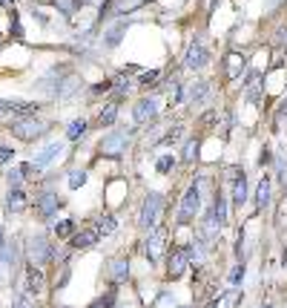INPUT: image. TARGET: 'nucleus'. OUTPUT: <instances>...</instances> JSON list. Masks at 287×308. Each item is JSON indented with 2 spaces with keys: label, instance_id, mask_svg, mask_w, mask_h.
<instances>
[{
  "label": "nucleus",
  "instance_id": "nucleus-1",
  "mask_svg": "<svg viewBox=\"0 0 287 308\" xmlns=\"http://www.w3.org/2000/svg\"><path fill=\"white\" fill-rule=\"evenodd\" d=\"M9 130H12L14 139H20V141H35V139H40L43 132L49 130V121L37 118L35 112H32V116H17L12 124H9Z\"/></svg>",
  "mask_w": 287,
  "mask_h": 308
},
{
  "label": "nucleus",
  "instance_id": "nucleus-2",
  "mask_svg": "<svg viewBox=\"0 0 287 308\" xmlns=\"http://www.w3.org/2000/svg\"><path fill=\"white\" fill-rule=\"evenodd\" d=\"M52 254H55V248H52V242L43 234H35V236H29L26 239V257L32 259V265L49 262Z\"/></svg>",
  "mask_w": 287,
  "mask_h": 308
},
{
  "label": "nucleus",
  "instance_id": "nucleus-3",
  "mask_svg": "<svg viewBox=\"0 0 287 308\" xmlns=\"http://www.w3.org/2000/svg\"><path fill=\"white\" fill-rule=\"evenodd\" d=\"M161 210H164V196L161 193H150L144 199V207H141V227L144 230H152L161 219Z\"/></svg>",
  "mask_w": 287,
  "mask_h": 308
},
{
  "label": "nucleus",
  "instance_id": "nucleus-4",
  "mask_svg": "<svg viewBox=\"0 0 287 308\" xmlns=\"http://www.w3.org/2000/svg\"><path fill=\"white\" fill-rule=\"evenodd\" d=\"M129 136H132V132H129L127 127H118L115 132H109V136L100 139V153L104 156H121L129 147Z\"/></svg>",
  "mask_w": 287,
  "mask_h": 308
},
{
  "label": "nucleus",
  "instance_id": "nucleus-5",
  "mask_svg": "<svg viewBox=\"0 0 287 308\" xmlns=\"http://www.w3.org/2000/svg\"><path fill=\"white\" fill-rule=\"evenodd\" d=\"M60 207H64V199L57 196V193H52V190H43V193L35 196V210L43 222H49L52 216H57Z\"/></svg>",
  "mask_w": 287,
  "mask_h": 308
},
{
  "label": "nucleus",
  "instance_id": "nucleus-6",
  "mask_svg": "<svg viewBox=\"0 0 287 308\" xmlns=\"http://www.w3.org/2000/svg\"><path fill=\"white\" fill-rule=\"evenodd\" d=\"M164 242H167V230L164 227H152V230H147V245H144V257L150 259V265H155L158 259H161V254H164Z\"/></svg>",
  "mask_w": 287,
  "mask_h": 308
},
{
  "label": "nucleus",
  "instance_id": "nucleus-7",
  "mask_svg": "<svg viewBox=\"0 0 287 308\" xmlns=\"http://www.w3.org/2000/svg\"><path fill=\"white\" fill-rule=\"evenodd\" d=\"M198 207H201V190L193 184V187L184 193V202H181V210H178V222H181V225H187L190 219H195Z\"/></svg>",
  "mask_w": 287,
  "mask_h": 308
},
{
  "label": "nucleus",
  "instance_id": "nucleus-8",
  "mask_svg": "<svg viewBox=\"0 0 287 308\" xmlns=\"http://www.w3.org/2000/svg\"><path fill=\"white\" fill-rule=\"evenodd\" d=\"M227 176H230V182H233V205L241 207L244 202H247V176H244L241 167H230Z\"/></svg>",
  "mask_w": 287,
  "mask_h": 308
},
{
  "label": "nucleus",
  "instance_id": "nucleus-9",
  "mask_svg": "<svg viewBox=\"0 0 287 308\" xmlns=\"http://www.w3.org/2000/svg\"><path fill=\"white\" fill-rule=\"evenodd\" d=\"M210 55H207V46L201 44V41H193V44L187 46L184 52V66L187 69H201V66H207Z\"/></svg>",
  "mask_w": 287,
  "mask_h": 308
},
{
  "label": "nucleus",
  "instance_id": "nucleus-10",
  "mask_svg": "<svg viewBox=\"0 0 287 308\" xmlns=\"http://www.w3.org/2000/svg\"><path fill=\"white\" fill-rule=\"evenodd\" d=\"M64 150H66V141H49V144L43 147V150H37L32 162H35L37 167H49V164L55 162L57 156H64Z\"/></svg>",
  "mask_w": 287,
  "mask_h": 308
},
{
  "label": "nucleus",
  "instance_id": "nucleus-11",
  "mask_svg": "<svg viewBox=\"0 0 287 308\" xmlns=\"http://www.w3.org/2000/svg\"><path fill=\"white\" fill-rule=\"evenodd\" d=\"M23 285H26V294H40L43 291V285H46V277H43V271H40V265H32L29 262L26 265V271H23Z\"/></svg>",
  "mask_w": 287,
  "mask_h": 308
},
{
  "label": "nucleus",
  "instance_id": "nucleus-12",
  "mask_svg": "<svg viewBox=\"0 0 287 308\" xmlns=\"http://www.w3.org/2000/svg\"><path fill=\"white\" fill-rule=\"evenodd\" d=\"M187 265H190V257H187V248L172 251V254H170V259H167V274H170V279H178V277H184Z\"/></svg>",
  "mask_w": 287,
  "mask_h": 308
},
{
  "label": "nucleus",
  "instance_id": "nucleus-13",
  "mask_svg": "<svg viewBox=\"0 0 287 308\" xmlns=\"http://www.w3.org/2000/svg\"><path fill=\"white\" fill-rule=\"evenodd\" d=\"M158 112V101L155 98H141V101L135 104V110H132V116H135L138 124H147V121H152Z\"/></svg>",
  "mask_w": 287,
  "mask_h": 308
},
{
  "label": "nucleus",
  "instance_id": "nucleus-14",
  "mask_svg": "<svg viewBox=\"0 0 287 308\" xmlns=\"http://www.w3.org/2000/svg\"><path fill=\"white\" fill-rule=\"evenodd\" d=\"M29 207V196H26V190L23 187H14V190H9V196H6V210L9 213H23Z\"/></svg>",
  "mask_w": 287,
  "mask_h": 308
},
{
  "label": "nucleus",
  "instance_id": "nucleus-15",
  "mask_svg": "<svg viewBox=\"0 0 287 308\" xmlns=\"http://www.w3.org/2000/svg\"><path fill=\"white\" fill-rule=\"evenodd\" d=\"M98 242V234L95 230H78V234L69 236V245L75 251H84V248H92V245Z\"/></svg>",
  "mask_w": 287,
  "mask_h": 308
},
{
  "label": "nucleus",
  "instance_id": "nucleus-16",
  "mask_svg": "<svg viewBox=\"0 0 287 308\" xmlns=\"http://www.w3.org/2000/svg\"><path fill=\"white\" fill-rule=\"evenodd\" d=\"M109 277H112V282H124V279L129 277V262L127 259H112L109 262Z\"/></svg>",
  "mask_w": 287,
  "mask_h": 308
},
{
  "label": "nucleus",
  "instance_id": "nucleus-17",
  "mask_svg": "<svg viewBox=\"0 0 287 308\" xmlns=\"http://www.w3.org/2000/svg\"><path fill=\"white\" fill-rule=\"evenodd\" d=\"M127 35V23H115L112 29L104 35V46H109V49H115V46L121 44V37Z\"/></svg>",
  "mask_w": 287,
  "mask_h": 308
},
{
  "label": "nucleus",
  "instance_id": "nucleus-18",
  "mask_svg": "<svg viewBox=\"0 0 287 308\" xmlns=\"http://www.w3.org/2000/svg\"><path fill=\"white\" fill-rule=\"evenodd\" d=\"M115 227H118V219H115L112 213H104V216L98 219L95 234H98V236H112V234H115Z\"/></svg>",
  "mask_w": 287,
  "mask_h": 308
},
{
  "label": "nucleus",
  "instance_id": "nucleus-19",
  "mask_svg": "<svg viewBox=\"0 0 287 308\" xmlns=\"http://www.w3.org/2000/svg\"><path fill=\"white\" fill-rule=\"evenodd\" d=\"M244 72V58L238 52H227V75L230 78H238Z\"/></svg>",
  "mask_w": 287,
  "mask_h": 308
},
{
  "label": "nucleus",
  "instance_id": "nucleus-20",
  "mask_svg": "<svg viewBox=\"0 0 287 308\" xmlns=\"http://www.w3.org/2000/svg\"><path fill=\"white\" fill-rule=\"evenodd\" d=\"M258 81H261V75H258V72L247 75V84H250V87H247V101H250V104H261V95H258V92H261V89H258Z\"/></svg>",
  "mask_w": 287,
  "mask_h": 308
},
{
  "label": "nucleus",
  "instance_id": "nucleus-21",
  "mask_svg": "<svg viewBox=\"0 0 287 308\" xmlns=\"http://www.w3.org/2000/svg\"><path fill=\"white\" fill-rule=\"evenodd\" d=\"M115 121H118V107H115V104H107V107L98 112V127H112Z\"/></svg>",
  "mask_w": 287,
  "mask_h": 308
},
{
  "label": "nucleus",
  "instance_id": "nucleus-22",
  "mask_svg": "<svg viewBox=\"0 0 287 308\" xmlns=\"http://www.w3.org/2000/svg\"><path fill=\"white\" fill-rule=\"evenodd\" d=\"M207 89H210L207 81L193 84V87H190V104H204V101H207Z\"/></svg>",
  "mask_w": 287,
  "mask_h": 308
},
{
  "label": "nucleus",
  "instance_id": "nucleus-23",
  "mask_svg": "<svg viewBox=\"0 0 287 308\" xmlns=\"http://www.w3.org/2000/svg\"><path fill=\"white\" fill-rule=\"evenodd\" d=\"M267 202H270V182L261 179V182H258V190H256V207L258 210H264Z\"/></svg>",
  "mask_w": 287,
  "mask_h": 308
},
{
  "label": "nucleus",
  "instance_id": "nucleus-24",
  "mask_svg": "<svg viewBox=\"0 0 287 308\" xmlns=\"http://www.w3.org/2000/svg\"><path fill=\"white\" fill-rule=\"evenodd\" d=\"M52 234H55L57 239H69V236L75 234V222H72V219H60L55 227H52Z\"/></svg>",
  "mask_w": 287,
  "mask_h": 308
},
{
  "label": "nucleus",
  "instance_id": "nucleus-25",
  "mask_svg": "<svg viewBox=\"0 0 287 308\" xmlns=\"http://www.w3.org/2000/svg\"><path fill=\"white\" fill-rule=\"evenodd\" d=\"M84 132H86V121L84 118H75V121L69 124V130H66V141H78Z\"/></svg>",
  "mask_w": 287,
  "mask_h": 308
},
{
  "label": "nucleus",
  "instance_id": "nucleus-26",
  "mask_svg": "<svg viewBox=\"0 0 287 308\" xmlns=\"http://www.w3.org/2000/svg\"><path fill=\"white\" fill-rule=\"evenodd\" d=\"M172 167H175V156H170V153L161 156V159H158V164H155V170L161 173V176H170Z\"/></svg>",
  "mask_w": 287,
  "mask_h": 308
},
{
  "label": "nucleus",
  "instance_id": "nucleus-27",
  "mask_svg": "<svg viewBox=\"0 0 287 308\" xmlns=\"http://www.w3.org/2000/svg\"><path fill=\"white\" fill-rule=\"evenodd\" d=\"M181 89H184V87H181L178 78H172V81L167 84V95H170V101H172V104H178L181 98H184V92H181Z\"/></svg>",
  "mask_w": 287,
  "mask_h": 308
},
{
  "label": "nucleus",
  "instance_id": "nucleus-28",
  "mask_svg": "<svg viewBox=\"0 0 287 308\" xmlns=\"http://www.w3.org/2000/svg\"><path fill=\"white\" fill-rule=\"evenodd\" d=\"M129 87H132V84H129L127 72H121V75H118V78H115V81H112V89H115V95H127V92H129Z\"/></svg>",
  "mask_w": 287,
  "mask_h": 308
},
{
  "label": "nucleus",
  "instance_id": "nucleus-29",
  "mask_svg": "<svg viewBox=\"0 0 287 308\" xmlns=\"http://www.w3.org/2000/svg\"><path fill=\"white\" fill-rule=\"evenodd\" d=\"M9 17H12V26H9V32H12V37H17V41H20V37H23V26H20V15H17V9H9Z\"/></svg>",
  "mask_w": 287,
  "mask_h": 308
},
{
  "label": "nucleus",
  "instance_id": "nucleus-30",
  "mask_svg": "<svg viewBox=\"0 0 287 308\" xmlns=\"http://www.w3.org/2000/svg\"><path fill=\"white\" fill-rule=\"evenodd\" d=\"M6 182H9V190H14V187H23V173L20 167H12L6 173Z\"/></svg>",
  "mask_w": 287,
  "mask_h": 308
},
{
  "label": "nucleus",
  "instance_id": "nucleus-31",
  "mask_svg": "<svg viewBox=\"0 0 287 308\" xmlns=\"http://www.w3.org/2000/svg\"><path fill=\"white\" fill-rule=\"evenodd\" d=\"M12 308H35V300H32V294H17L12 300Z\"/></svg>",
  "mask_w": 287,
  "mask_h": 308
},
{
  "label": "nucleus",
  "instance_id": "nucleus-32",
  "mask_svg": "<svg viewBox=\"0 0 287 308\" xmlns=\"http://www.w3.org/2000/svg\"><path fill=\"white\" fill-rule=\"evenodd\" d=\"M84 182H86V173H84V170H72V173H69V187H72V190L84 187Z\"/></svg>",
  "mask_w": 287,
  "mask_h": 308
},
{
  "label": "nucleus",
  "instance_id": "nucleus-33",
  "mask_svg": "<svg viewBox=\"0 0 287 308\" xmlns=\"http://www.w3.org/2000/svg\"><path fill=\"white\" fill-rule=\"evenodd\" d=\"M89 308H115V294H112V291L104 294V297H100V300H95Z\"/></svg>",
  "mask_w": 287,
  "mask_h": 308
},
{
  "label": "nucleus",
  "instance_id": "nucleus-34",
  "mask_svg": "<svg viewBox=\"0 0 287 308\" xmlns=\"http://www.w3.org/2000/svg\"><path fill=\"white\" fill-rule=\"evenodd\" d=\"M158 78H161V72H158V69H150V72H141V75H138V81H141L144 87H152Z\"/></svg>",
  "mask_w": 287,
  "mask_h": 308
},
{
  "label": "nucleus",
  "instance_id": "nucleus-35",
  "mask_svg": "<svg viewBox=\"0 0 287 308\" xmlns=\"http://www.w3.org/2000/svg\"><path fill=\"white\" fill-rule=\"evenodd\" d=\"M195 153H198V141L190 139V141H187V147H184V162H193Z\"/></svg>",
  "mask_w": 287,
  "mask_h": 308
},
{
  "label": "nucleus",
  "instance_id": "nucleus-36",
  "mask_svg": "<svg viewBox=\"0 0 287 308\" xmlns=\"http://www.w3.org/2000/svg\"><path fill=\"white\" fill-rule=\"evenodd\" d=\"M241 279H244V262L230 271V282H233V285H241Z\"/></svg>",
  "mask_w": 287,
  "mask_h": 308
},
{
  "label": "nucleus",
  "instance_id": "nucleus-37",
  "mask_svg": "<svg viewBox=\"0 0 287 308\" xmlns=\"http://www.w3.org/2000/svg\"><path fill=\"white\" fill-rule=\"evenodd\" d=\"M55 6L60 9V12H66V15H72V12H75V0H55Z\"/></svg>",
  "mask_w": 287,
  "mask_h": 308
},
{
  "label": "nucleus",
  "instance_id": "nucleus-38",
  "mask_svg": "<svg viewBox=\"0 0 287 308\" xmlns=\"http://www.w3.org/2000/svg\"><path fill=\"white\" fill-rule=\"evenodd\" d=\"M14 162V150L12 147H0V164H9Z\"/></svg>",
  "mask_w": 287,
  "mask_h": 308
},
{
  "label": "nucleus",
  "instance_id": "nucleus-39",
  "mask_svg": "<svg viewBox=\"0 0 287 308\" xmlns=\"http://www.w3.org/2000/svg\"><path fill=\"white\" fill-rule=\"evenodd\" d=\"M258 164H261V167H267V164H273V153H270V147H264V150L258 153Z\"/></svg>",
  "mask_w": 287,
  "mask_h": 308
},
{
  "label": "nucleus",
  "instance_id": "nucleus-40",
  "mask_svg": "<svg viewBox=\"0 0 287 308\" xmlns=\"http://www.w3.org/2000/svg\"><path fill=\"white\" fill-rule=\"evenodd\" d=\"M107 89H112V81H104V84H95V87H92V92H95V95H104V92H107Z\"/></svg>",
  "mask_w": 287,
  "mask_h": 308
},
{
  "label": "nucleus",
  "instance_id": "nucleus-41",
  "mask_svg": "<svg viewBox=\"0 0 287 308\" xmlns=\"http://www.w3.org/2000/svg\"><path fill=\"white\" fill-rule=\"evenodd\" d=\"M121 72H127V75H135V72H141V66H138V64H127V66L121 69Z\"/></svg>",
  "mask_w": 287,
  "mask_h": 308
},
{
  "label": "nucleus",
  "instance_id": "nucleus-42",
  "mask_svg": "<svg viewBox=\"0 0 287 308\" xmlns=\"http://www.w3.org/2000/svg\"><path fill=\"white\" fill-rule=\"evenodd\" d=\"M279 116H281V118H284V121H287V101L281 104V112H279Z\"/></svg>",
  "mask_w": 287,
  "mask_h": 308
},
{
  "label": "nucleus",
  "instance_id": "nucleus-43",
  "mask_svg": "<svg viewBox=\"0 0 287 308\" xmlns=\"http://www.w3.org/2000/svg\"><path fill=\"white\" fill-rule=\"evenodd\" d=\"M6 242V230H3V227H0V245Z\"/></svg>",
  "mask_w": 287,
  "mask_h": 308
},
{
  "label": "nucleus",
  "instance_id": "nucleus-44",
  "mask_svg": "<svg viewBox=\"0 0 287 308\" xmlns=\"http://www.w3.org/2000/svg\"><path fill=\"white\" fill-rule=\"evenodd\" d=\"M0 6H6V9H12V0H0Z\"/></svg>",
  "mask_w": 287,
  "mask_h": 308
},
{
  "label": "nucleus",
  "instance_id": "nucleus-45",
  "mask_svg": "<svg viewBox=\"0 0 287 308\" xmlns=\"http://www.w3.org/2000/svg\"><path fill=\"white\" fill-rule=\"evenodd\" d=\"M261 308H270V305H261Z\"/></svg>",
  "mask_w": 287,
  "mask_h": 308
}]
</instances>
